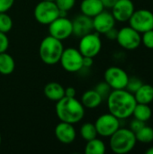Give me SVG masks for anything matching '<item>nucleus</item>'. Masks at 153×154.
Here are the masks:
<instances>
[{
    "label": "nucleus",
    "instance_id": "9",
    "mask_svg": "<svg viewBox=\"0 0 153 154\" xmlns=\"http://www.w3.org/2000/svg\"><path fill=\"white\" fill-rule=\"evenodd\" d=\"M84 56L80 51L74 48L63 50L60 62L61 67L68 72H78L83 69Z\"/></svg>",
    "mask_w": 153,
    "mask_h": 154
},
{
    "label": "nucleus",
    "instance_id": "25",
    "mask_svg": "<svg viewBox=\"0 0 153 154\" xmlns=\"http://www.w3.org/2000/svg\"><path fill=\"white\" fill-rule=\"evenodd\" d=\"M80 135L86 142H88L90 140L96 138L97 132H96L95 124L85 123L80 128Z\"/></svg>",
    "mask_w": 153,
    "mask_h": 154
},
{
    "label": "nucleus",
    "instance_id": "11",
    "mask_svg": "<svg viewBox=\"0 0 153 154\" xmlns=\"http://www.w3.org/2000/svg\"><path fill=\"white\" fill-rule=\"evenodd\" d=\"M104 78L112 89H124L126 88L129 75L122 68L112 66L105 71Z\"/></svg>",
    "mask_w": 153,
    "mask_h": 154
},
{
    "label": "nucleus",
    "instance_id": "27",
    "mask_svg": "<svg viewBox=\"0 0 153 154\" xmlns=\"http://www.w3.org/2000/svg\"><path fill=\"white\" fill-rule=\"evenodd\" d=\"M95 90L100 95V97H102L103 100H106L107 97H108V96L110 95V93H111V91L113 89L111 88V87L106 81H103V82L98 83L96 86Z\"/></svg>",
    "mask_w": 153,
    "mask_h": 154
},
{
    "label": "nucleus",
    "instance_id": "26",
    "mask_svg": "<svg viewBox=\"0 0 153 154\" xmlns=\"http://www.w3.org/2000/svg\"><path fill=\"white\" fill-rule=\"evenodd\" d=\"M13 27V20L6 13H0V32L7 33Z\"/></svg>",
    "mask_w": 153,
    "mask_h": 154
},
{
    "label": "nucleus",
    "instance_id": "36",
    "mask_svg": "<svg viewBox=\"0 0 153 154\" xmlns=\"http://www.w3.org/2000/svg\"><path fill=\"white\" fill-rule=\"evenodd\" d=\"M76 96V89L72 87H69L65 88V97H75Z\"/></svg>",
    "mask_w": 153,
    "mask_h": 154
},
{
    "label": "nucleus",
    "instance_id": "13",
    "mask_svg": "<svg viewBox=\"0 0 153 154\" xmlns=\"http://www.w3.org/2000/svg\"><path fill=\"white\" fill-rule=\"evenodd\" d=\"M135 10L132 0H117L112 6V14L115 21L120 23L128 22Z\"/></svg>",
    "mask_w": 153,
    "mask_h": 154
},
{
    "label": "nucleus",
    "instance_id": "31",
    "mask_svg": "<svg viewBox=\"0 0 153 154\" xmlns=\"http://www.w3.org/2000/svg\"><path fill=\"white\" fill-rule=\"evenodd\" d=\"M9 46V40L6 33L0 32V53L5 52Z\"/></svg>",
    "mask_w": 153,
    "mask_h": 154
},
{
    "label": "nucleus",
    "instance_id": "4",
    "mask_svg": "<svg viewBox=\"0 0 153 154\" xmlns=\"http://www.w3.org/2000/svg\"><path fill=\"white\" fill-rule=\"evenodd\" d=\"M63 50L64 48L61 41L49 35L41 42L39 50L41 60L47 65L57 64L60 62Z\"/></svg>",
    "mask_w": 153,
    "mask_h": 154
},
{
    "label": "nucleus",
    "instance_id": "37",
    "mask_svg": "<svg viewBox=\"0 0 153 154\" xmlns=\"http://www.w3.org/2000/svg\"><path fill=\"white\" fill-rule=\"evenodd\" d=\"M104 5L105 8H112L114 4L115 3V0H100Z\"/></svg>",
    "mask_w": 153,
    "mask_h": 154
},
{
    "label": "nucleus",
    "instance_id": "8",
    "mask_svg": "<svg viewBox=\"0 0 153 154\" xmlns=\"http://www.w3.org/2000/svg\"><path fill=\"white\" fill-rule=\"evenodd\" d=\"M99 33L90 32L80 38L78 51L84 57L94 58L100 52L102 49V42L98 35Z\"/></svg>",
    "mask_w": 153,
    "mask_h": 154
},
{
    "label": "nucleus",
    "instance_id": "1",
    "mask_svg": "<svg viewBox=\"0 0 153 154\" xmlns=\"http://www.w3.org/2000/svg\"><path fill=\"white\" fill-rule=\"evenodd\" d=\"M106 101L109 113L120 120L132 116L137 104L134 95L125 88L113 89Z\"/></svg>",
    "mask_w": 153,
    "mask_h": 154
},
{
    "label": "nucleus",
    "instance_id": "39",
    "mask_svg": "<svg viewBox=\"0 0 153 154\" xmlns=\"http://www.w3.org/2000/svg\"><path fill=\"white\" fill-rule=\"evenodd\" d=\"M1 142H2V137H1V134H0V144H1Z\"/></svg>",
    "mask_w": 153,
    "mask_h": 154
},
{
    "label": "nucleus",
    "instance_id": "17",
    "mask_svg": "<svg viewBox=\"0 0 153 154\" xmlns=\"http://www.w3.org/2000/svg\"><path fill=\"white\" fill-rule=\"evenodd\" d=\"M105 9L100 0H83L80 4V10L83 14L94 17Z\"/></svg>",
    "mask_w": 153,
    "mask_h": 154
},
{
    "label": "nucleus",
    "instance_id": "21",
    "mask_svg": "<svg viewBox=\"0 0 153 154\" xmlns=\"http://www.w3.org/2000/svg\"><path fill=\"white\" fill-rule=\"evenodd\" d=\"M133 116L135 119L142 121L144 123L148 122L152 116V110L151 106L147 104H140L137 103L134 110L133 112Z\"/></svg>",
    "mask_w": 153,
    "mask_h": 154
},
{
    "label": "nucleus",
    "instance_id": "6",
    "mask_svg": "<svg viewBox=\"0 0 153 154\" xmlns=\"http://www.w3.org/2000/svg\"><path fill=\"white\" fill-rule=\"evenodd\" d=\"M116 41L122 48L133 51L142 44V34L130 25L124 26L118 30Z\"/></svg>",
    "mask_w": 153,
    "mask_h": 154
},
{
    "label": "nucleus",
    "instance_id": "22",
    "mask_svg": "<svg viewBox=\"0 0 153 154\" xmlns=\"http://www.w3.org/2000/svg\"><path fill=\"white\" fill-rule=\"evenodd\" d=\"M15 63L11 55L6 52L0 53V73L3 75H10L14 72Z\"/></svg>",
    "mask_w": 153,
    "mask_h": 154
},
{
    "label": "nucleus",
    "instance_id": "3",
    "mask_svg": "<svg viewBox=\"0 0 153 154\" xmlns=\"http://www.w3.org/2000/svg\"><path fill=\"white\" fill-rule=\"evenodd\" d=\"M137 143L135 134L130 128H119L110 136L109 146L113 152L125 154L132 152Z\"/></svg>",
    "mask_w": 153,
    "mask_h": 154
},
{
    "label": "nucleus",
    "instance_id": "12",
    "mask_svg": "<svg viewBox=\"0 0 153 154\" xmlns=\"http://www.w3.org/2000/svg\"><path fill=\"white\" fill-rule=\"evenodd\" d=\"M49 33L61 42L68 39L72 34V21L67 17L59 16L49 24Z\"/></svg>",
    "mask_w": 153,
    "mask_h": 154
},
{
    "label": "nucleus",
    "instance_id": "14",
    "mask_svg": "<svg viewBox=\"0 0 153 154\" xmlns=\"http://www.w3.org/2000/svg\"><path fill=\"white\" fill-rule=\"evenodd\" d=\"M115 19L112 13L103 10L101 13L93 17V27L97 33L105 34L115 25Z\"/></svg>",
    "mask_w": 153,
    "mask_h": 154
},
{
    "label": "nucleus",
    "instance_id": "5",
    "mask_svg": "<svg viewBox=\"0 0 153 154\" xmlns=\"http://www.w3.org/2000/svg\"><path fill=\"white\" fill-rule=\"evenodd\" d=\"M34 18L41 24H50L60 16V9L54 1L41 0L34 8Z\"/></svg>",
    "mask_w": 153,
    "mask_h": 154
},
{
    "label": "nucleus",
    "instance_id": "41",
    "mask_svg": "<svg viewBox=\"0 0 153 154\" xmlns=\"http://www.w3.org/2000/svg\"><path fill=\"white\" fill-rule=\"evenodd\" d=\"M115 1H117V0H115Z\"/></svg>",
    "mask_w": 153,
    "mask_h": 154
},
{
    "label": "nucleus",
    "instance_id": "23",
    "mask_svg": "<svg viewBox=\"0 0 153 154\" xmlns=\"http://www.w3.org/2000/svg\"><path fill=\"white\" fill-rule=\"evenodd\" d=\"M106 152V144L103 141L95 138L87 142L85 154H104Z\"/></svg>",
    "mask_w": 153,
    "mask_h": 154
},
{
    "label": "nucleus",
    "instance_id": "40",
    "mask_svg": "<svg viewBox=\"0 0 153 154\" xmlns=\"http://www.w3.org/2000/svg\"><path fill=\"white\" fill-rule=\"evenodd\" d=\"M45 1H54V0H45Z\"/></svg>",
    "mask_w": 153,
    "mask_h": 154
},
{
    "label": "nucleus",
    "instance_id": "33",
    "mask_svg": "<svg viewBox=\"0 0 153 154\" xmlns=\"http://www.w3.org/2000/svg\"><path fill=\"white\" fill-rule=\"evenodd\" d=\"M145 125V123L142 122V121H140L138 119H133L131 123H130V129L135 134L136 132H138L142 126Z\"/></svg>",
    "mask_w": 153,
    "mask_h": 154
},
{
    "label": "nucleus",
    "instance_id": "28",
    "mask_svg": "<svg viewBox=\"0 0 153 154\" xmlns=\"http://www.w3.org/2000/svg\"><path fill=\"white\" fill-rule=\"evenodd\" d=\"M142 84H143V82L139 78H137V77H129V79H128L125 89L128 90L129 92L134 94L142 87Z\"/></svg>",
    "mask_w": 153,
    "mask_h": 154
},
{
    "label": "nucleus",
    "instance_id": "38",
    "mask_svg": "<svg viewBox=\"0 0 153 154\" xmlns=\"http://www.w3.org/2000/svg\"><path fill=\"white\" fill-rule=\"evenodd\" d=\"M146 153L147 154H153V146L152 147H151V148H149L147 151H146Z\"/></svg>",
    "mask_w": 153,
    "mask_h": 154
},
{
    "label": "nucleus",
    "instance_id": "20",
    "mask_svg": "<svg viewBox=\"0 0 153 154\" xmlns=\"http://www.w3.org/2000/svg\"><path fill=\"white\" fill-rule=\"evenodd\" d=\"M133 95L137 103L150 105L153 102V86L150 84H142Z\"/></svg>",
    "mask_w": 153,
    "mask_h": 154
},
{
    "label": "nucleus",
    "instance_id": "24",
    "mask_svg": "<svg viewBox=\"0 0 153 154\" xmlns=\"http://www.w3.org/2000/svg\"><path fill=\"white\" fill-rule=\"evenodd\" d=\"M137 142L142 143H151L153 142V128L149 125L142 126L138 132L135 133Z\"/></svg>",
    "mask_w": 153,
    "mask_h": 154
},
{
    "label": "nucleus",
    "instance_id": "30",
    "mask_svg": "<svg viewBox=\"0 0 153 154\" xmlns=\"http://www.w3.org/2000/svg\"><path fill=\"white\" fill-rule=\"evenodd\" d=\"M58 8L62 11H69L76 4V0H54Z\"/></svg>",
    "mask_w": 153,
    "mask_h": 154
},
{
    "label": "nucleus",
    "instance_id": "15",
    "mask_svg": "<svg viewBox=\"0 0 153 154\" xmlns=\"http://www.w3.org/2000/svg\"><path fill=\"white\" fill-rule=\"evenodd\" d=\"M93 27V18L85 14H79L74 18L72 21V34L77 37H83L86 34L92 32Z\"/></svg>",
    "mask_w": 153,
    "mask_h": 154
},
{
    "label": "nucleus",
    "instance_id": "29",
    "mask_svg": "<svg viewBox=\"0 0 153 154\" xmlns=\"http://www.w3.org/2000/svg\"><path fill=\"white\" fill-rule=\"evenodd\" d=\"M142 43L145 48L153 50V29L142 33Z\"/></svg>",
    "mask_w": 153,
    "mask_h": 154
},
{
    "label": "nucleus",
    "instance_id": "32",
    "mask_svg": "<svg viewBox=\"0 0 153 154\" xmlns=\"http://www.w3.org/2000/svg\"><path fill=\"white\" fill-rule=\"evenodd\" d=\"M14 0H0V13H6L14 5Z\"/></svg>",
    "mask_w": 153,
    "mask_h": 154
},
{
    "label": "nucleus",
    "instance_id": "16",
    "mask_svg": "<svg viewBox=\"0 0 153 154\" xmlns=\"http://www.w3.org/2000/svg\"><path fill=\"white\" fill-rule=\"evenodd\" d=\"M55 136L57 140L64 144H69L73 143L76 139V130L73 125L60 122L55 127Z\"/></svg>",
    "mask_w": 153,
    "mask_h": 154
},
{
    "label": "nucleus",
    "instance_id": "10",
    "mask_svg": "<svg viewBox=\"0 0 153 154\" xmlns=\"http://www.w3.org/2000/svg\"><path fill=\"white\" fill-rule=\"evenodd\" d=\"M95 126L98 135L103 137H110L120 128V119L115 117L111 113L104 114L96 119Z\"/></svg>",
    "mask_w": 153,
    "mask_h": 154
},
{
    "label": "nucleus",
    "instance_id": "7",
    "mask_svg": "<svg viewBox=\"0 0 153 154\" xmlns=\"http://www.w3.org/2000/svg\"><path fill=\"white\" fill-rule=\"evenodd\" d=\"M128 22L131 27L142 34L153 29V13L148 9L134 10Z\"/></svg>",
    "mask_w": 153,
    "mask_h": 154
},
{
    "label": "nucleus",
    "instance_id": "35",
    "mask_svg": "<svg viewBox=\"0 0 153 154\" xmlns=\"http://www.w3.org/2000/svg\"><path fill=\"white\" fill-rule=\"evenodd\" d=\"M94 64L93 58L91 57H84L83 58V68H90Z\"/></svg>",
    "mask_w": 153,
    "mask_h": 154
},
{
    "label": "nucleus",
    "instance_id": "34",
    "mask_svg": "<svg viewBox=\"0 0 153 154\" xmlns=\"http://www.w3.org/2000/svg\"><path fill=\"white\" fill-rule=\"evenodd\" d=\"M117 34H118V30H116L115 27L112 28V29H110L108 32H106L105 33V35L107 37V39H109V40H111V41L116 40Z\"/></svg>",
    "mask_w": 153,
    "mask_h": 154
},
{
    "label": "nucleus",
    "instance_id": "18",
    "mask_svg": "<svg viewBox=\"0 0 153 154\" xmlns=\"http://www.w3.org/2000/svg\"><path fill=\"white\" fill-rule=\"evenodd\" d=\"M45 97L51 101H59L65 97V88L57 82L48 83L43 89Z\"/></svg>",
    "mask_w": 153,
    "mask_h": 154
},
{
    "label": "nucleus",
    "instance_id": "19",
    "mask_svg": "<svg viewBox=\"0 0 153 154\" xmlns=\"http://www.w3.org/2000/svg\"><path fill=\"white\" fill-rule=\"evenodd\" d=\"M102 97L95 89L86 91L81 97V104L83 105V106L89 109L98 107L102 104Z\"/></svg>",
    "mask_w": 153,
    "mask_h": 154
},
{
    "label": "nucleus",
    "instance_id": "2",
    "mask_svg": "<svg viewBox=\"0 0 153 154\" xmlns=\"http://www.w3.org/2000/svg\"><path fill=\"white\" fill-rule=\"evenodd\" d=\"M55 111L60 122L71 125L80 122L85 115V107L75 97H64L57 101Z\"/></svg>",
    "mask_w": 153,
    "mask_h": 154
}]
</instances>
